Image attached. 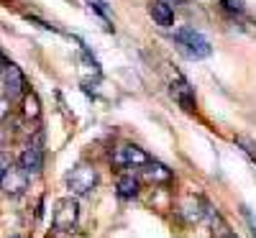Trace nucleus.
Segmentation results:
<instances>
[{
    "mask_svg": "<svg viewBox=\"0 0 256 238\" xmlns=\"http://www.w3.org/2000/svg\"><path fill=\"white\" fill-rule=\"evenodd\" d=\"M116 190H118V198L134 200L136 194L141 192V180H138L136 174H120L118 182H116Z\"/></svg>",
    "mask_w": 256,
    "mask_h": 238,
    "instance_id": "nucleus-11",
    "label": "nucleus"
},
{
    "mask_svg": "<svg viewBox=\"0 0 256 238\" xmlns=\"http://www.w3.org/2000/svg\"><path fill=\"white\" fill-rule=\"evenodd\" d=\"M8 110H10V100H8L6 95H0V120H6Z\"/></svg>",
    "mask_w": 256,
    "mask_h": 238,
    "instance_id": "nucleus-15",
    "label": "nucleus"
},
{
    "mask_svg": "<svg viewBox=\"0 0 256 238\" xmlns=\"http://www.w3.org/2000/svg\"><path fill=\"white\" fill-rule=\"evenodd\" d=\"M228 13H244V0H220Z\"/></svg>",
    "mask_w": 256,
    "mask_h": 238,
    "instance_id": "nucleus-14",
    "label": "nucleus"
},
{
    "mask_svg": "<svg viewBox=\"0 0 256 238\" xmlns=\"http://www.w3.org/2000/svg\"><path fill=\"white\" fill-rule=\"evenodd\" d=\"M98 187V169L88 162H80L72 166L67 174V190L72 192V198H88V194Z\"/></svg>",
    "mask_w": 256,
    "mask_h": 238,
    "instance_id": "nucleus-1",
    "label": "nucleus"
},
{
    "mask_svg": "<svg viewBox=\"0 0 256 238\" xmlns=\"http://www.w3.org/2000/svg\"><path fill=\"white\" fill-rule=\"evenodd\" d=\"M10 238H20V236H10Z\"/></svg>",
    "mask_w": 256,
    "mask_h": 238,
    "instance_id": "nucleus-20",
    "label": "nucleus"
},
{
    "mask_svg": "<svg viewBox=\"0 0 256 238\" xmlns=\"http://www.w3.org/2000/svg\"><path fill=\"white\" fill-rule=\"evenodd\" d=\"M24 116L28 118V120H36L38 116H41V102H38V95L36 92H31V90H26L24 92Z\"/></svg>",
    "mask_w": 256,
    "mask_h": 238,
    "instance_id": "nucleus-13",
    "label": "nucleus"
},
{
    "mask_svg": "<svg viewBox=\"0 0 256 238\" xmlns=\"http://www.w3.org/2000/svg\"><path fill=\"white\" fill-rule=\"evenodd\" d=\"M172 169H169L166 164L162 162H154V159H148L141 169H138V180L148 182V184H169L172 182Z\"/></svg>",
    "mask_w": 256,
    "mask_h": 238,
    "instance_id": "nucleus-6",
    "label": "nucleus"
},
{
    "mask_svg": "<svg viewBox=\"0 0 256 238\" xmlns=\"http://www.w3.org/2000/svg\"><path fill=\"white\" fill-rule=\"evenodd\" d=\"M28 182H31V177L26 174V172L20 169L18 164H10V166H6V172H3L0 190H3L6 194H10V198H18V194H24V192L28 190Z\"/></svg>",
    "mask_w": 256,
    "mask_h": 238,
    "instance_id": "nucleus-4",
    "label": "nucleus"
},
{
    "mask_svg": "<svg viewBox=\"0 0 256 238\" xmlns=\"http://www.w3.org/2000/svg\"><path fill=\"white\" fill-rule=\"evenodd\" d=\"M146 162H148V154H146L141 146H136V144H120L113 151V164H118V166L141 169Z\"/></svg>",
    "mask_w": 256,
    "mask_h": 238,
    "instance_id": "nucleus-5",
    "label": "nucleus"
},
{
    "mask_svg": "<svg viewBox=\"0 0 256 238\" xmlns=\"http://www.w3.org/2000/svg\"><path fill=\"white\" fill-rule=\"evenodd\" d=\"M3 84H6V98L8 100L26 92V80H24V74H20V70L16 64H6L3 67Z\"/></svg>",
    "mask_w": 256,
    "mask_h": 238,
    "instance_id": "nucleus-9",
    "label": "nucleus"
},
{
    "mask_svg": "<svg viewBox=\"0 0 256 238\" xmlns=\"http://www.w3.org/2000/svg\"><path fill=\"white\" fill-rule=\"evenodd\" d=\"M182 215L187 220H202L205 218V212H208V208L202 205V200H198V198H184V202H182Z\"/></svg>",
    "mask_w": 256,
    "mask_h": 238,
    "instance_id": "nucleus-12",
    "label": "nucleus"
},
{
    "mask_svg": "<svg viewBox=\"0 0 256 238\" xmlns=\"http://www.w3.org/2000/svg\"><path fill=\"white\" fill-rule=\"evenodd\" d=\"M18 166L24 169L28 177L38 174V172L44 169V148H41L38 141H36V144H28V146L24 148V154H20V159H18Z\"/></svg>",
    "mask_w": 256,
    "mask_h": 238,
    "instance_id": "nucleus-7",
    "label": "nucleus"
},
{
    "mask_svg": "<svg viewBox=\"0 0 256 238\" xmlns=\"http://www.w3.org/2000/svg\"><path fill=\"white\" fill-rule=\"evenodd\" d=\"M148 16H152L154 24L162 26V28H169L174 24V10L169 3H164V0H154V3L148 6Z\"/></svg>",
    "mask_w": 256,
    "mask_h": 238,
    "instance_id": "nucleus-10",
    "label": "nucleus"
},
{
    "mask_svg": "<svg viewBox=\"0 0 256 238\" xmlns=\"http://www.w3.org/2000/svg\"><path fill=\"white\" fill-rule=\"evenodd\" d=\"M3 172H6V164H3V162H0V180H3Z\"/></svg>",
    "mask_w": 256,
    "mask_h": 238,
    "instance_id": "nucleus-19",
    "label": "nucleus"
},
{
    "mask_svg": "<svg viewBox=\"0 0 256 238\" xmlns=\"http://www.w3.org/2000/svg\"><path fill=\"white\" fill-rule=\"evenodd\" d=\"M174 44L180 46V52H184L190 59H205V56H210V41L200 34V31H195V28H190V26H182V28H177L174 31Z\"/></svg>",
    "mask_w": 256,
    "mask_h": 238,
    "instance_id": "nucleus-2",
    "label": "nucleus"
},
{
    "mask_svg": "<svg viewBox=\"0 0 256 238\" xmlns=\"http://www.w3.org/2000/svg\"><path fill=\"white\" fill-rule=\"evenodd\" d=\"M246 220H248V228H251V233H254V238H256V215H254L251 210H246Z\"/></svg>",
    "mask_w": 256,
    "mask_h": 238,
    "instance_id": "nucleus-16",
    "label": "nucleus"
},
{
    "mask_svg": "<svg viewBox=\"0 0 256 238\" xmlns=\"http://www.w3.org/2000/svg\"><path fill=\"white\" fill-rule=\"evenodd\" d=\"M169 92H172V98L184 108V110H192V108H195V90H192V84L182 74L174 72V80H172V84H169Z\"/></svg>",
    "mask_w": 256,
    "mask_h": 238,
    "instance_id": "nucleus-8",
    "label": "nucleus"
},
{
    "mask_svg": "<svg viewBox=\"0 0 256 238\" xmlns=\"http://www.w3.org/2000/svg\"><path fill=\"white\" fill-rule=\"evenodd\" d=\"M80 223V202L74 198H62L54 208V230L72 233Z\"/></svg>",
    "mask_w": 256,
    "mask_h": 238,
    "instance_id": "nucleus-3",
    "label": "nucleus"
},
{
    "mask_svg": "<svg viewBox=\"0 0 256 238\" xmlns=\"http://www.w3.org/2000/svg\"><path fill=\"white\" fill-rule=\"evenodd\" d=\"M3 144H6V134H3V128H0V148H3Z\"/></svg>",
    "mask_w": 256,
    "mask_h": 238,
    "instance_id": "nucleus-18",
    "label": "nucleus"
},
{
    "mask_svg": "<svg viewBox=\"0 0 256 238\" xmlns=\"http://www.w3.org/2000/svg\"><path fill=\"white\" fill-rule=\"evenodd\" d=\"M218 238H238V236H236V233H228V230H223Z\"/></svg>",
    "mask_w": 256,
    "mask_h": 238,
    "instance_id": "nucleus-17",
    "label": "nucleus"
}]
</instances>
